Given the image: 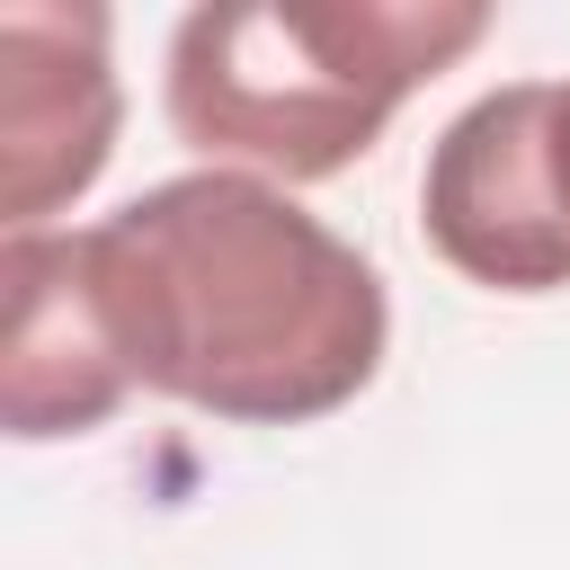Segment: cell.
Masks as SVG:
<instances>
[{"label":"cell","instance_id":"cell-1","mask_svg":"<svg viewBox=\"0 0 570 570\" xmlns=\"http://www.w3.org/2000/svg\"><path fill=\"white\" fill-rule=\"evenodd\" d=\"M80 276L125 374L232 428L330 419L392 347L374 258L249 169L142 187L80 232Z\"/></svg>","mask_w":570,"mask_h":570},{"label":"cell","instance_id":"cell-5","mask_svg":"<svg viewBox=\"0 0 570 570\" xmlns=\"http://www.w3.org/2000/svg\"><path fill=\"white\" fill-rule=\"evenodd\" d=\"M9 276V338H0V419L18 445L45 436H89L116 419L134 392L89 276H80V232H9L0 249Z\"/></svg>","mask_w":570,"mask_h":570},{"label":"cell","instance_id":"cell-4","mask_svg":"<svg viewBox=\"0 0 570 570\" xmlns=\"http://www.w3.org/2000/svg\"><path fill=\"white\" fill-rule=\"evenodd\" d=\"M116 62L107 9L9 0L0 9V214L9 232H45V214L80 205L116 151Z\"/></svg>","mask_w":570,"mask_h":570},{"label":"cell","instance_id":"cell-3","mask_svg":"<svg viewBox=\"0 0 570 570\" xmlns=\"http://www.w3.org/2000/svg\"><path fill=\"white\" fill-rule=\"evenodd\" d=\"M428 249L490 294L570 285V80H508L472 98L419 178Z\"/></svg>","mask_w":570,"mask_h":570},{"label":"cell","instance_id":"cell-2","mask_svg":"<svg viewBox=\"0 0 570 570\" xmlns=\"http://www.w3.org/2000/svg\"><path fill=\"white\" fill-rule=\"evenodd\" d=\"M481 36V0H214L178 18L160 98L214 169L312 187L365 160L401 98Z\"/></svg>","mask_w":570,"mask_h":570}]
</instances>
